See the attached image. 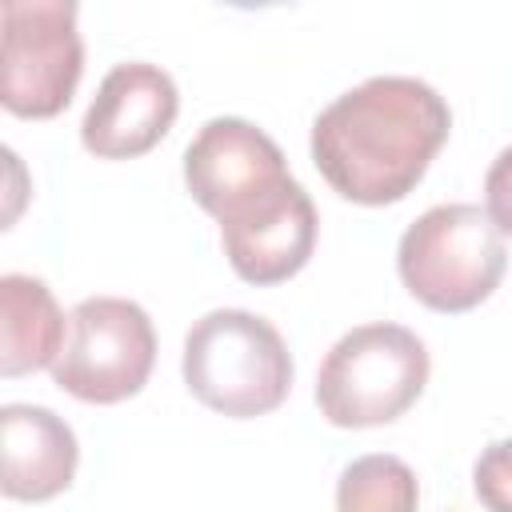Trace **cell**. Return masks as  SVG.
Listing matches in <instances>:
<instances>
[{
  "label": "cell",
  "mask_w": 512,
  "mask_h": 512,
  "mask_svg": "<svg viewBox=\"0 0 512 512\" xmlns=\"http://www.w3.org/2000/svg\"><path fill=\"white\" fill-rule=\"evenodd\" d=\"M452 132L448 100L416 76H368L312 120V164L352 204L404 200Z\"/></svg>",
  "instance_id": "6da1fadb"
},
{
  "label": "cell",
  "mask_w": 512,
  "mask_h": 512,
  "mask_svg": "<svg viewBox=\"0 0 512 512\" xmlns=\"http://www.w3.org/2000/svg\"><path fill=\"white\" fill-rule=\"evenodd\" d=\"M188 392L232 420H252L288 400L292 356L284 336L256 312L212 308L184 336L180 360Z\"/></svg>",
  "instance_id": "7a4b0ae2"
},
{
  "label": "cell",
  "mask_w": 512,
  "mask_h": 512,
  "mask_svg": "<svg viewBox=\"0 0 512 512\" xmlns=\"http://www.w3.org/2000/svg\"><path fill=\"white\" fill-rule=\"evenodd\" d=\"M432 372L424 340L404 324L348 328L316 372L320 416L336 428H376L400 420L424 392Z\"/></svg>",
  "instance_id": "3957f363"
},
{
  "label": "cell",
  "mask_w": 512,
  "mask_h": 512,
  "mask_svg": "<svg viewBox=\"0 0 512 512\" xmlns=\"http://www.w3.org/2000/svg\"><path fill=\"white\" fill-rule=\"evenodd\" d=\"M504 268V236L480 204H436L416 216L396 244L404 288L432 312H468L484 304Z\"/></svg>",
  "instance_id": "277c9868"
},
{
  "label": "cell",
  "mask_w": 512,
  "mask_h": 512,
  "mask_svg": "<svg viewBox=\"0 0 512 512\" xmlns=\"http://www.w3.org/2000/svg\"><path fill=\"white\" fill-rule=\"evenodd\" d=\"M156 364V328L136 300L88 296L68 312V336L52 380L84 404H120L136 396Z\"/></svg>",
  "instance_id": "5b68a950"
},
{
  "label": "cell",
  "mask_w": 512,
  "mask_h": 512,
  "mask_svg": "<svg viewBox=\"0 0 512 512\" xmlns=\"http://www.w3.org/2000/svg\"><path fill=\"white\" fill-rule=\"evenodd\" d=\"M0 104L24 120H48L68 108L84 76V40L72 0H4Z\"/></svg>",
  "instance_id": "8992f818"
},
{
  "label": "cell",
  "mask_w": 512,
  "mask_h": 512,
  "mask_svg": "<svg viewBox=\"0 0 512 512\" xmlns=\"http://www.w3.org/2000/svg\"><path fill=\"white\" fill-rule=\"evenodd\" d=\"M288 180L292 172L280 144L240 116L208 120L184 148V184L192 200L220 224L244 216Z\"/></svg>",
  "instance_id": "52a82bcc"
},
{
  "label": "cell",
  "mask_w": 512,
  "mask_h": 512,
  "mask_svg": "<svg viewBox=\"0 0 512 512\" xmlns=\"http://www.w3.org/2000/svg\"><path fill=\"white\" fill-rule=\"evenodd\" d=\"M176 112H180L176 80L160 64L128 60L100 80L80 120V140L100 160H132L152 152L168 136Z\"/></svg>",
  "instance_id": "ba28073f"
},
{
  "label": "cell",
  "mask_w": 512,
  "mask_h": 512,
  "mask_svg": "<svg viewBox=\"0 0 512 512\" xmlns=\"http://www.w3.org/2000/svg\"><path fill=\"white\" fill-rule=\"evenodd\" d=\"M316 224L320 220L312 196L296 180H288L280 192H272L244 216L220 224L224 256L232 272L248 284H284L312 260Z\"/></svg>",
  "instance_id": "9c48e42d"
},
{
  "label": "cell",
  "mask_w": 512,
  "mask_h": 512,
  "mask_svg": "<svg viewBox=\"0 0 512 512\" xmlns=\"http://www.w3.org/2000/svg\"><path fill=\"white\" fill-rule=\"evenodd\" d=\"M0 436H4L0 488L8 500L40 504L72 484L80 464V444L64 416H56L44 404H4Z\"/></svg>",
  "instance_id": "30bf717a"
},
{
  "label": "cell",
  "mask_w": 512,
  "mask_h": 512,
  "mask_svg": "<svg viewBox=\"0 0 512 512\" xmlns=\"http://www.w3.org/2000/svg\"><path fill=\"white\" fill-rule=\"evenodd\" d=\"M68 336V320L52 288L36 276H0V372L28 376L52 368Z\"/></svg>",
  "instance_id": "8fae6325"
},
{
  "label": "cell",
  "mask_w": 512,
  "mask_h": 512,
  "mask_svg": "<svg viewBox=\"0 0 512 512\" xmlns=\"http://www.w3.org/2000/svg\"><path fill=\"white\" fill-rule=\"evenodd\" d=\"M416 504V472L392 452L360 456L336 480V512H416Z\"/></svg>",
  "instance_id": "7c38bea8"
},
{
  "label": "cell",
  "mask_w": 512,
  "mask_h": 512,
  "mask_svg": "<svg viewBox=\"0 0 512 512\" xmlns=\"http://www.w3.org/2000/svg\"><path fill=\"white\" fill-rule=\"evenodd\" d=\"M472 492L488 512H512V436L492 440L472 468Z\"/></svg>",
  "instance_id": "4fadbf2b"
},
{
  "label": "cell",
  "mask_w": 512,
  "mask_h": 512,
  "mask_svg": "<svg viewBox=\"0 0 512 512\" xmlns=\"http://www.w3.org/2000/svg\"><path fill=\"white\" fill-rule=\"evenodd\" d=\"M484 212L500 228V236H512V144L488 164V176H484Z\"/></svg>",
  "instance_id": "5bb4252c"
}]
</instances>
